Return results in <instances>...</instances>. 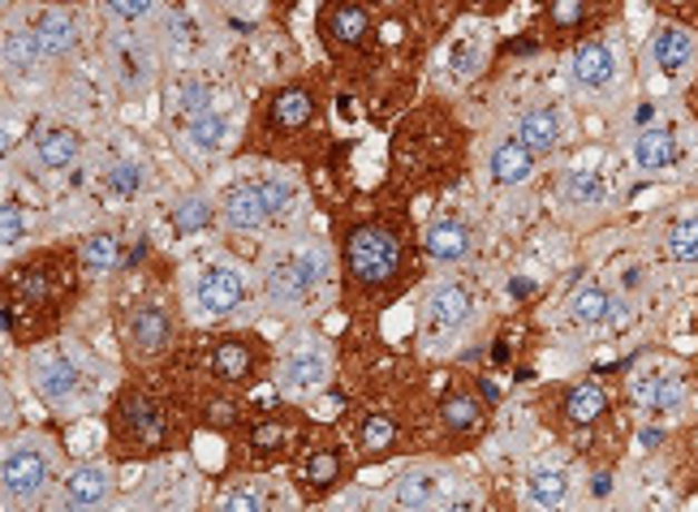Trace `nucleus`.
Segmentation results:
<instances>
[{"label":"nucleus","instance_id":"1","mask_svg":"<svg viewBox=\"0 0 698 512\" xmlns=\"http://www.w3.org/2000/svg\"><path fill=\"white\" fill-rule=\"evenodd\" d=\"M341 276L345 293L358 302H389L419 280L414 233L401 211L371 216L354 225L341 242Z\"/></svg>","mask_w":698,"mask_h":512},{"label":"nucleus","instance_id":"2","mask_svg":"<svg viewBox=\"0 0 698 512\" xmlns=\"http://www.w3.org/2000/svg\"><path fill=\"white\" fill-rule=\"evenodd\" d=\"M73 255L69 250H43L22 263L9 267V280H4V323H9V336L18 345H35L43 341L57 323L66 319L69 302H73Z\"/></svg>","mask_w":698,"mask_h":512},{"label":"nucleus","instance_id":"3","mask_svg":"<svg viewBox=\"0 0 698 512\" xmlns=\"http://www.w3.org/2000/svg\"><path fill=\"white\" fill-rule=\"evenodd\" d=\"M173 449V414L142 387H126L108 410V452L117 461H151Z\"/></svg>","mask_w":698,"mask_h":512},{"label":"nucleus","instance_id":"4","mask_svg":"<svg viewBox=\"0 0 698 512\" xmlns=\"http://www.w3.org/2000/svg\"><path fill=\"white\" fill-rule=\"evenodd\" d=\"M375 39V18L366 0H328L319 9V43L336 61L363 57Z\"/></svg>","mask_w":698,"mask_h":512},{"label":"nucleus","instance_id":"5","mask_svg":"<svg viewBox=\"0 0 698 512\" xmlns=\"http://www.w3.org/2000/svg\"><path fill=\"white\" fill-rule=\"evenodd\" d=\"M207 366L220 384L229 387H250L264 380L267 371V345L250 332H237V336H216L212 353H207Z\"/></svg>","mask_w":698,"mask_h":512},{"label":"nucleus","instance_id":"6","mask_svg":"<svg viewBox=\"0 0 698 512\" xmlns=\"http://www.w3.org/2000/svg\"><path fill=\"white\" fill-rule=\"evenodd\" d=\"M315 121V96L311 87H276L272 96L259 104L255 117V134L259 138H298L302 129Z\"/></svg>","mask_w":698,"mask_h":512},{"label":"nucleus","instance_id":"7","mask_svg":"<svg viewBox=\"0 0 698 512\" xmlns=\"http://www.w3.org/2000/svg\"><path fill=\"white\" fill-rule=\"evenodd\" d=\"M294 474H298L306 500H324V495H333L336 486L350 479V461H345V452L336 449L333 440H315L311 449H302Z\"/></svg>","mask_w":698,"mask_h":512},{"label":"nucleus","instance_id":"8","mask_svg":"<svg viewBox=\"0 0 698 512\" xmlns=\"http://www.w3.org/2000/svg\"><path fill=\"white\" fill-rule=\"evenodd\" d=\"M126 336H130L134 353L156 357V353H165L168 341H173V319H168L165 306L142 302V306H134L130 319H126Z\"/></svg>","mask_w":698,"mask_h":512},{"label":"nucleus","instance_id":"9","mask_svg":"<svg viewBox=\"0 0 698 512\" xmlns=\"http://www.w3.org/2000/svg\"><path fill=\"white\" fill-rule=\"evenodd\" d=\"M440 426L453 444H470L483 435L488 426V405L474 396V392H453L444 405H440Z\"/></svg>","mask_w":698,"mask_h":512},{"label":"nucleus","instance_id":"10","mask_svg":"<svg viewBox=\"0 0 698 512\" xmlns=\"http://www.w3.org/2000/svg\"><path fill=\"white\" fill-rule=\"evenodd\" d=\"M397 422L389 414H363L354 422V449L363 461H389L393 452H397Z\"/></svg>","mask_w":698,"mask_h":512},{"label":"nucleus","instance_id":"11","mask_svg":"<svg viewBox=\"0 0 698 512\" xmlns=\"http://www.w3.org/2000/svg\"><path fill=\"white\" fill-rule=\"evenodd\" d=\"M242 297H246V285H242V276L233 272V267H207L199 280V306L203 311H212V315H229L242 306Z\"/></svg>","mask_w":698,"mask_h":512},{"label":"nucleus","instance_id":"12","mask_svg":"<svg viewBox=\"0 0 698 512\" xmlns=\"http://www.w3.org/2000/svg\"><path fill=\"white\" fill-rule=\"evenodd\" d=\"M246 449H250V465H276V461H285L289 449H294V435H289V426H285V417H264V422H255L250 426V440H246Z\"/></svg>","mask_w":698,"mask_h":512},{"label":"nucleus","instance_id":"13","mask_svg":"<svg viewBox=\"0 0 698 512\" xmlns=\"http://www.w3.org/2000/svg\"><path fill=\"white\" fill-rule=\"evenodd\" d=\"M48 482V465H43V456L31 449H18L4 456V491L9 495H31Z\"/></svg>","mask_w":698,"mask_h":512},{"label":"nucleus","instance_id":"14","mask_svg":"<svg viewBox=\"0 0 698 512\" xmlns=\"http://www.w3.org/2000/svg\"><path fill=\"white\" fill-rule=\"evenodd\" d=\"M225 216H229L233 228H259L272 216L264 198V186H233L225 194Z\"/></svg>","mask_w":698,"mask_h":512},{"label":"nucleus","instance_id":"15","mask_svg":"<svg viewBox=\"0 0 698 512\" xmlns=\"http://www.w3.org/2000/svg\"><path fill=\"white\" fill-rule=\"evenodd\" d=\"M311 285H315V263H311V258H289V263H281V267L267 276V293H272L276 302H298V297H306Z\"/></svg>","mask_w":698,"mask_h":512},{"label":"nucleus","instance_id":"16","mask_svg":"<svg viewBox=\"0 0 698 512\" xmlns=\"http://www.w3.org/2000/svg\"><path fill=\"white\" fill-rule=\"evenodd\" d=\"M534 168V151L522 142V138H509V142H500L497 151H492V177H497L500 186H518V181H527Z\"/></svg>","mask_w":698,"mask_h":512},{"label":"nucleus","instance_id":"17","mask_svg":"<svg viewBox=\"0 0 698 512\" xmlns=\"http://www.w3.org/2000/svg\"><path fill=\"white\" fill-rule=\"evenodd\" d=\"M78 384V371L69 366V357L61 353H43L39 362H35V387L48 396V401H66L69 392Z\"/></svg>","mask_w":698,"mask_h":512},{"label":"nucleus","instance_id":"18","mask_svg":"<svg viewBox=\"0 0 698 512\" xmlns=\"http://www.w3.org/2000/svg\"><path fill=\"white\" fill-rule=\"evenodd\" d=\"M608 414V392L599 384H578L566 392V417L573 426H596Z\"/></svg>","mask_w":698,"mask_h":512},{"label":"nucleus","instance_id":"19","mask_svg":"<svg viewBox=\"0 0 698 512\" xmlns=\"http://www.w3.org/2000/svg\"><path fill=\"white\" fill-rule=\"evenodd\" d=\"M612 69H617V61H612V52H608L603 43H587V48H578V57H573V78H578L582 87H591V91L612 82Z\"/></svg>","mask_w":698,"mask_h":512},{"label":"nucleus","instance_id":"20","mask_svg":"<svg viewBox=\"0 0 698 512\" xmlns=\"http://www.w3.org/2000/svg\"><path fill=\"white\" fill-rule=\"evenodd\" d=\"M432 327L440 332H449V327H462L470 319V311H474V302H470V293L462 285H444L440 293L432 297Z\"/></svg>","mask_w":698,"mask_h":512},{"label":"nucleus","instance_id":"21","mask_svg":"<svg viewBox=\"0 0 698 512\" xmlns=\"http://www.w3.org/2000/svg\"><path fill=\"white\" fill-rule=\"evenodd\" d=\"M78 147H82V138H78V129L69 126H48L39 134V160L48 168H66L78 156Z\"/></svg>","mask_w":698,"mask_h":512},{"label":"nucleus","instance_id":"22","mask_svg":"<svg viewBox=\"0 0 698 512\" xmlns=\"http://www.w3.org/2000/svg\"><path fill=\"white\" fill-rule=\"evenodd\" d=\"M633 156H638V164L647 173H656V168H668V164L677 160V142H672L668 129H642L638 142H633Z\"/></svg>","mask_w":698,"mask_h":512},{"label":"nucleus","instance_id":"23","mask_svg":"<svg viewBox=\"0 0 698 512\" xmlns=\"http://www.w3.org/2000/svg\"><path fill=\"white\" fill-rule=\"evenodd\" d=\"M518 138L539 151V156H548L552 147H557V138H561V129H557V112H548V108H534L522 117V126H518Z\"/></svg>","mask_w":698,"mask_h":512},{"label":"nucleus","instance_id":"24","mask_svg":"<svg viewBox=\"0 0 698 512\" xmlns=\"http://www.w3.org/2000/svg\"><path fill=\"white\" fill-rule=\"evenodd\" d=\"M465 250H470V233H465L458 220L432 225V233H427V255L440 258V263H458Z\"/></svg>","mask_w":698,"mask_h":512},{"label":"nucleus","instance_id":"25","mask_svg":"<svg viewBox=\"0 0 698 512\" xmlns=\"http://www.w3.org/2000/svg\"><path fill=\"white\" fill-rule=\"evenodd\" d=\"M686 61H690V35L681 27H665L656 35V65L665 73H677V69H686Z\"/></svg>","mask_w":698,"mask_h":512},{"label":"nucleus","instance_id":"26","mask_svg":"<svg viewBox=\"0 0 698 512\" xmlns=\"http://www.w3.org/2000/svg\"><path fill=\"white\" fill-rule=\"evenodd\" d=\"M35 39H39V48L48 57H66L69 48H73V22L61 18V13H43L39 27H35Z\"/></svg>","mask_w":698,"mask_h":512},{"label":"nucleus","instance_id":"27","mask_svg":"<svg viewBox=\"0 0 698 512\" xmlns=\"http://www.w3.org/2000/svg\"><path fill=\"white\" fill-rule=\"evenodd\" d=\"M82 263H87L91 272H112V267H121V246H117V237H112V233H91V237L82 242Z\"/></svg>","mask_w":698,"mask_h":512},{"label":"nucleus","instance_id":"28","mask_svg":"<svg viewBox=\"0 0 698 512\" xmlns=\"http://www.w3.org/2000/svg\"><path fill=\"white\" fill-rule=\"evenodd\" d=\"M69 491V504H78V509H87V504H100L104 491H108V479H104L100 470H73L66 482Z\"/></svg>","mask_w":698,"mask_h":512},{"label":"nucleus","instance_id":"29","mask_svg":"<svg viewBox=\"0 0 698 512\" xmlns=\"http://www.w3.org/2000/svg\"><path fill=\"white\" fill-rule=\"evenodd\" d=\"M39 52H43V48H39L35 35H27V31L4 35V69H9V73H27Z\"/></svg>","mask_w":698,"mask_h":512},{"label":"nucleus","instance_id":"30","mask_svg":"<svg viewBox=\"0 0 698 512\" xmlns=\"http://www.w3.org/2000/svg\"><path fill=\"white\" fill-rule=\"evenodd\" d=\"M435 495H440V482L427 474H410L397 482V504L401 509H432Z\"/></svg>","mask_w":698,"mask_h":512},{"label":"nucleus","instance_id":"31","mask_svg":"<svg viewBox=\"0 0 698 512\" xmlns=\"http://www.w3.org/2000/svg\"><path fill=\"white\" fill-rule=\"evenodd\" d=\"M285 380L294 387H315L328 380V362L319 353H298L289 366H285Z\"/></svg>","mask_w":698,"mask_h":512},{"label":"nucleus","instance_id":"32","mask_svg":"<svg viewBox=\"0 0 698 512\" xmlns=\"http://www.w3.org/2000/svg\"><path fill=\"white\" fill-rule=\"evenodd\" d=\"M582 18H587V0H548V27L552 31H578Z\"/></svg>","mask_w":698,"mask_h":512},{"label":"nucleus","instance_id":"33","mask_svg":"<svg viewBox=\"0 0 698 512\" xmlns=\"http://www.w3.org/2000/svg\"><path fill=\"white\" fill-rule=\"evenodd\" d=\"M668 255L677 263H698V220H681L668 233Z\"/></svg>","mask_w":698,"mask_h":512},{"label":"nucleus","instance_id":"34","mask_svg":"<svg viewBox=\"0 0 698 512\" xmlns=\"http://www.w3.org/2000/svg\"><path fill=\"white\" fill-rule=\"evenodd\" d=\"M531 500L534 504H561V500H566V474L539 470L531 479Z\"/></svg>","mask_w":698,"mask_h":512},{"label":"nucleus","instance_id":"35","mask_svg":"<svg viewBox=\"0 0 698 512\" xmlns=\"http://www.w3.org/2000/svg\"><path fill=\"white\" fill-rule=\"evenodd\" d=\"M608 315V293L603 288H582L573 297V319L578 323H599Z\"/></svg>","mask_w":698,"mask_h":512},{"label":"nucleus","instance_id":"36","mask_svg":"<svg viewBox=\"0 0 698 512\" xmlns=\"http://www.w3.org/2000/svg\"><path fill=\"white\" fill-rule=\"evenodd\" d=\"M190 138L199 142L203 151H216L220 138H225V121L216 112H203V117H190Z\"/></svg>","mask_w":698,"mask_h":512},{"label":"nucleus","instance_id":"37","mask_svg":"<svg viewBox=\"0 0 698 512\" xmlns=\"http://www.w3.org/2000/svg\"><path fill=\"white\" fill-rule=\"evenodd\" d=\"M566 194L573 203H599L603 198V181H599V173H569Z\"/></svg>","mask_w":698,"mask_h":512},{"label":"nucleus","instance_id":"38","mask_svg":"<svg viewBox=\"0 0 698 512\" xmlns=\"http://www.w3.org/2000/svg\"><path fill=\"white\" fill-rule=\"evenodd\" d=\"M173 225L181 228V233H190V228H207L212 225V207H207L203 198H190V203H181V207L173 211Z\"/></svg>","mask_w":698,"mask_h":512},{"label":"nucleus","instance_id":"39","mask_svg":"<svg viewBox=\"0 0 698 512\" xmlns=\"http://www.w3.org/2000/svg\"><path fill=\"white\" fill-rule=\"evenodd\" d=\"M681 405H686V380L665 375V380H660V387H656V405H651V410L672 414V410H681Z\"/></svg>","mask_w":698,"mask_h":512},{"label":"nucleus","instance_id":"40","mask_svg":"<svg viewBox=\"0 0 698 512\" xmlns=\"http://www.w3.org/2000/svg\"><path fill=\"white\" fill-rule=\"evenodd\" d=\"M22 233H27L22 207H18V203H4V207H0V237H4V246H18Z\"/></svg>","mask_w":698,"mask_h":512},{"label":"nucleus","instance_id":"41","mask_svg":"<svg viewBox=\"0 0 698 512\" xmlns=\"http://www.w3.org/2000/svg\"><path fill=\"white\" fill-rule=\"evenodd\" d=\"M147 9H151V0H108V13H112V18H126V22L142 18Z\"/></svg>","mask_w":698,"mask_h":512},{"label":"nucleus","instance_id":"42","mask_svg":"<svg viewBox=\"0 0 698 512\" xmlns=\"http://www.w3.org/2000/svg\"><path fill=\"white\" fill-rule=\"evenodd\" d=\"M108 181H112V190L117 194H134L138 190V168H134V164H117Z\"/></svg>","mask_w":698,"mask_h":512},{"label":"nucleus","instance_id":"43","mask_svg":"<svg viewBox=\"0 0 698 512\" xmlns=\"http://www.w3.org/2000/svg\"><path fill=\"white\" fill-rule=\"evenodd\" d=\"M267 500L264 495H255V491H229L225 495V509H264Z\"/></svg>","mask_w":698,"mask_h":512},{"label":"nucleus","instance_id":"44","mask_svg":"<svg viewBox=\"0 0 698 512\" xmlns=\"http://www.w3.org/2000/svg\"><path fill=\"white\" fill-rule=\"evenodd\" d=\"M186 112H190V117H203V112H207V87H190V91H186Z\"/></svg>","mask_w":698,"mask_h":512},{"label":"nucleus","instance_id":"45","mask_svg":"<svg viewBox=\"0 0 698 512\" xmlns=\"http://www.w3.org/2000/svg\"><path fill=\"white\" fill-rule=\"evenodd\" d=\"M656 387H660V380H633V396L642 405H656Z\"/></svg>","mask_w":698,"mask_h":512},{"label":"nucleus","instance_id":"46","mask_svg":"<svg viewBox=\"0 0 698 512\" xmlns=\"http://www.w3.org/2000/svg\"><path fill=\"white\" fill-rule=\"evenodd\" d=\"M453 65H458V73H470V65H474V48H470V43H462V48L453 52Z\"/></svg>","mask_w":698,"mask_h":512},{"label":"nucleus","instance_id":"47","mask_svg":"<svg viewBox=\"0 0 698 512\" xmlns=\"http://www.w3.org/2000/svg\"><path fill=\"white\" fill-rule=\"evenodd\" d=\"M591 491H596V495H608V491H612V479H608V474H596Z\"/></svg>","mask_w":698,"mask_h":512}]
</instances>
